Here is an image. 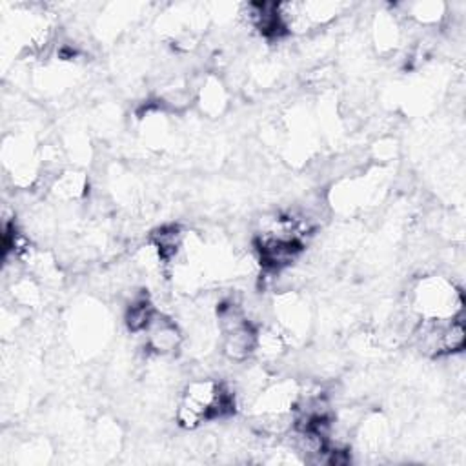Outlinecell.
<instances>
[{
    "instance_id": "1",
    "label": "cell",
    "mask_w": 466,
    "mask_h": 466,
    "mask_svg": "<svg viewBox=\"0 0 466 466\" xmlns=\"http://www.w3.org/2000/svg\"><path fill=\"white\" fill-rule=\"evenodd\" d=\"M410 304L419 319H451L462 315L464 299L453 279L424 275L411 288Z\"/></svg>"
},
{
    "instance_id": "2",
    "label": "cell",
    "mask_w": 466,
    "mask_h": 466,
    "mask_svg": "<svg viewBox=\"0 0 466 466\" xmlns=\"http://www.w3.org/2000/svg\"><path fill=\"white\" fill-rule=\"evenodd\" d=\"M142 335L146 339V350L157 357H171L184 344L180 326L171 317L158 309Z\"/></svg>"
},
{
    "instance_id": "3",
    "label": "cell",
    "mask_w": 466,
    "mask_h": 466,
    "mask_svg": "<svg viewBox=\"0 0 466 466\" xmlns=\"http://www.w3.org/2000/svg\"><path fill=\"white\" fill-rule=\"evenodd\" d=\"M220 335V353L231 364H246L257 353L258 326L253 320L226 329Z\"/></svg>"
},
{
    "instance_id": "4",
    "label": "cell",
    "mask_w": 466,
    "mask_h": 466,
    "mask_svg": "<svg viewBox=\"0 0 466 466\" xmlns=\"http://www.w3.org/2000/svg\"><path fill=\"white\" fill-rule=\"evenodd\" d=\"M408 20L419 25H439L448 16V4L444 2H413L402 4Z\"/></svg>"
},
{
    "instance_id": "5",
    "label": "cell",
    "mask_w": 466,
    "mask_h": 466,
    "mask_svg": "<svg viewBox=\"0 0 466 466\" xmlns=\"http://www.w3.org/2000/svg\"><path fill=\"white\" fill-rule=\"evenodd\" d=\"M373 36L380 51H393L400 44V36H402V29L395 15L382 13L380 16H377L373 25Z\"/></svg>"
},
{
    "instance_id": "6",
    "label": "cell",
    "mask_w": 466,
    "mask_h": 466,
    "mask_svg": "<svg viewBox=\"0 0 466 466\" xmlns=\"http://www.w3.org/2000/svg\"><path fill=\"white\" fill-rule=\"evenodd\" d=\"M198 102L204 113L215 116L226 106V89L217 78H208L198 93Z\"/></svg>"
}]
</instances>
